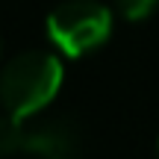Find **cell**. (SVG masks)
<instances>
[{
	"label": "cell",
	"mask_w": 159,
	"mask_h": 159,
	"mask_svg": "<svg viewBox=\"0 0 159 159\" xmlns=\"http://www.w3.org/2000/svg\"><path fill=\"white\" fill-rule=\"evenodd\" d=\"M62 89V62L53 53L27 50L12 56L0 71V103L12 118H33Z\"/></svg>",
	"instance_id": "1"
},
{
	"label": "cell",
	"mask_w": 159,
	"mask_h": 159,
	"mask_svg": "<svg viewBox=\"0 0 159 159\" xmlns=\"http://www.w3.org/2000/svg\"><path fill=\"white\" fill-rule=\"evenodd\" d=\"M33 153L39 159H77L80 133L68 118H44L24 124L21 118L0 115V156Z\"/></svg>",
	"instance_id": "2"
},
{
	"label": "cell",
	"mask_w": 159,
	"mask_h": 159,
	"mask_svg": "<svg viewBox=\"0 0 159 159\" xmlns=\"http://www.w3.org/2000/svg\"><path fill=\"white\" fill-rule=\"evenodd\" d=\"M112 33V12L94 0H68L47 15V39L65 56L100 47Z\"/></svg>",
	"instance_id": "3"
},
{
	"label": "cell",
	"mask_w": 159,
	"mask_h": 159,
	"mask_svg": "<svg viewBox=\"0 0 159 159\" xmlns=\"http://www.w3.org/2000/svg\"><path fill=\"white\" fill-rule=\"evenodd\" d=\"M121 18L127 21H144L148 15H153V9L159 6V0H115Z\"/></svg>",
	"instance_id": "4"
},
{
	"label": "cell",
	"mask_w": 159,
	"mask_h": 159,
	"mask_svg": "<svg viewBox=\"0 0 159 159\" xmlns=\"http://www.w3.org/2000/svg\"><path fill=\"white\" fill-rule=\"evenodd\" d=\"M0 56H3V39H0Z\"/></svg>",
	"instance_id": "5"
},
{
	"label": "cell",
	"mask_w": 159,
	"mask_h": 159,
	"mask_svg": "<svg viewBox=\"0 0 159 159\" xmlns=\"http://www.w3.org/2000/svg\"><path fill=\"white\" fill-rule=\"evenodd\" d=\"M156 159H159V144H156Z\"/></svg>",
	"instance_id": "6"
}]
</instances>
